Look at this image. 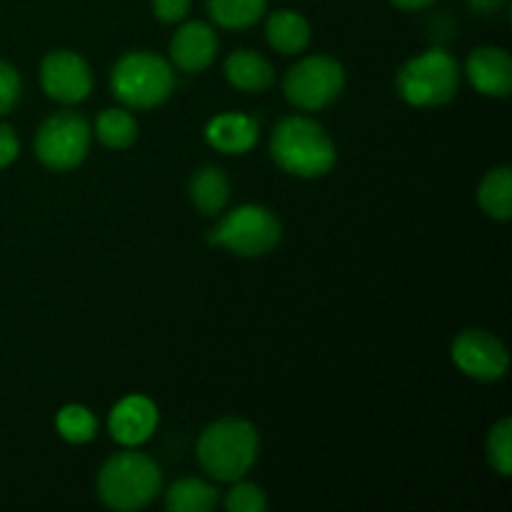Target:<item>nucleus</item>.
Wrapping results in <instances>:
<instances>
[{"mask_svg":"<svg viewBox=\"0 0 512 512\" xmlns=\"http://www.w3.org/2000/svg\"><path fill=\"white\" fill-rule=\"evenodd\" d=\"M163 485V473L153 458L135 450H123L105 460L98 473V495L110 510H140L155 500Z\"/></svg>","mask_w":512,"mask_h":512,"instance_id":"3","label":"nucleus"},{"mask_svg":"<svg viewBox=\"0 0 512 512\" xmlns=\"http://www.w3.org/2000/svg\"><path fill=\"white\" fill-rule=\"evenodd\" d=\"M225 78L243 93H263L273 85L275 70L255 50H235L225 60Z\"/></svg>","mask_w":512,"mask_h":512,"instance_id":"15","label":"nucleus"},{"mask_svg":"<svg viewBox=\"0 0 512 512\" xmlns=\"http://www.w3.org/2000/svg\"><path fill=\"white\" fill-rule=\"evenodd\" d=\"M458 85V63L443 48H430L420 53L418 58H410L395 78L400 98L410 105H418V108L450 103L458 93Z\"/></svg>","mask_w":512,"mask_h":512,"instance_id":"5","label":"nucleus"},{"mask_svg":"<svg viewBox=\"0 0 512 512\" xmlns=\"http://www.w3.org/2000/svg\"><path fill=\"white\" fill-rule=\"evenodd\" d=\"M265 38L278 53H303L310 43V25L295 10H275L265 23Z\"/></svg>","mask_w":512,"mask_h":512,"instance_id":"16","label":"nucleus"},{"mask_svg":"<svg viewBox=\"0 0 512 512\" xmlns=\"http://www.w3.org/2000/svg\"><path fill=\"white\" fill-rule=\"evenodd\" d=\"M55 428L68 443L83 445L90 443L98 433V420L85 405H65L55 418Z\"/></svg>","mask_w":512,"mask_h":512,"instance_id":"22","label":"nucleus"},{"mask_svg":"<svg viewBox=\"0 0 512 512\" xmlns=\"http://www.w3.org/2000/svg\"><path fill=\"white\" fill-rule=\"evenodd\" d=\"M270 158L295 178H320L333 170L338 153L323 125L303 115H288L270 135Z\"/></svg>","mask_w":512,"mask_h":512,"instance_id":"1","label":"nucleus"},{"mask_svg":"<svg viewBox=\"0 0 512 512\" xmlns=\"http://www.w3.org/2000/svg\"><path fill=\"white\" fill-rule=\"evenodd\" d=\"M258 430L240 418H223L200 433L198 460L210 478L235 483L245 478L258 458Z\"/></svg>","mask_w":512,"mask_h":512,"instance_id":"2","label":"nucleus"},{"mask_svg":"<svg viewBox=\"0 0 512 512\" xmlns=\"http://www.w3.org/2000/svg\"><path fill=\"white\" fill-rule=\"evenodd\" d=\"M488 460L500 475L512 473V420L503 418L488 435Z\"/></svg>","mask_w":512,"mask_h":512,"instance_id":"23","label":"nucleus"},{"mask_svg":"<svg viewBox=\"0 0 512 512\" xmlns=\"http://www.w3.org/2000/svg\"><path fill=\"white\" fill-rule=\"evenodd\" d=\"M503 3L505 0H468L470 8H475L478 13H495Z\"/></svg>","mask_w":512,"mask_h":512,"instance_id":"28","label":"nucleus"},{"mask_svg":"<svg viewBox=\"0 0 512 512\" xmlns=\"http://www.w3.org/2000/svg\"><path fill=\"white\" fill-rule=\"evenodd\" d=\"M453 360L468 378L493 383L508 373L510 355L488 330H463L453 343Z\"/></svg>","mask_w":512,"mask_h":512,"instance_id":"9","label":"nucleus"},{"mask_svg":"<svg viewBox=\"0 0 512 512\" xmlns=\"http://www.w3.org/2000/svg\"><path fill=\"white\" fill-rule=\"evenodd\" d=\"M90 125L78 113H53L35 135V155L40 163L55 173L78 168L88 155Z\"/></svg>","mask_w":512,"mask_h":512,"instance_id":"8","label":"nucleus"},{"mask_svg":"<svg viewBox=\"0 0 512 512\" xmlns=\"http://www.w3.org/2000/svg\"><path fill=\"white\" fill-rule=\"evenodd\" d=\"M228 175L215 165H205L190 178V200L203 215H218L228 205Z\"/></svg>","mask_w":512,"mask_h":512,"instance_id":"17","label":"nucleus"},{"mask_svg":"<svg viewBox=\"0 0 512 512\" xmlns=\"http://www.w3.org/2000/svg\"><path fill=\"white\" fill-rule=\"evenodd\" d=\"M190 0H153L155 18L163 23H180L188 15Z\"/></svg>","mask_w":512,"mask_h":512,"instance_id":"26","label":"nucleus"},{"mask_svg":"<svg viewBox=\"0 0 512 512\" xmlns=\"http://www.w3.org/2000/svg\"><path fill=\"white\" fill-rule=\"evenodd\" d=\"M18 138H15V130L10 125L0 123V168H8L15 158H18Z\"/></svg>","mask_w":512,"mask_h":512,"instance_id":"27","label":"nucleus"},{"mask_svg":"<svg viewBox=\"0 0 512 512\" xmlns=\"http://www.w3.org/2000/svg\"><path fill=\"white\" fill-rule=\"evenodd\" d=\"M345 88V70L328 55H308L285 73L283 93L300 110H320L340 98Z\"/></svg>","mask_w":512,"mask_h":512,"instance_id":"7","label":"nucleus"},{"mask_svg":"<svg viewBox=\"0 0 512 512\" xmlns=\"http://www.w3.org/2000/svg\"><path fill=\"white\" fill-rule=\"evenodd\" d=\"M40 85L48 98L63 105H75L88 98L93 88V73L73 50H50L40 63Z\"/></svg>","mask_w":512,"mask_h":512,"instance_id":"10","label":"nucleus"},{"mask_svg":"<svg viewBox=\"0 0 512 512\" xmlns=\"http://www.w3.org/2000/svg\"><path fill=\"white\" fill-rule=\"evenodd\" d=\"M390 3L400 10H423L428 5H433L435 0H390Z\"/></svg>","mask_w":512,"mask_h":512,"instance_id":"29","label":"nucleus"},{"mask_svg":"<svg viewBox=\"0 0 512 512\" xmlns=\"http://www.w3.org/2000/svg\"><path fill=\"white\" fill-rule=\"evenodd\" d=\"M280 235L283 228L273 210L263 205H240L210 230L208 243L240 258H260L280 243Z\"/></svg>","mask_w":512,"mask_h":512,"instance_id":"6","label":"nucleus"},{"mask_svg":"<svg viewBox=\"0 0 512 512\" xmlns=\"http://www.w3.org/2000/svg\"><path fill=\"white\" fill-rule=\"evenodd\" d=\"M268 0H208V13L223 28L243 30L258 23Z\"/></svg>","mask_w":512,"mask_h":512,"instance_id":"21","label":"nucleus"},{"mask_svg":"<svg viewBox=\"0 0 512 512\" xmlns=\"http://www.w3.org/2000/svg\"><path fill=\"white\" fill-rule=\"evenodd\" d=\"M110 435L125 448L145 443L158 428V408L145 395H128L110 413Z\"/></svg>","mask_w":512,"mask_h":512,"instance_id":"12","label":"nucleus"},{"mask_svg":"<svg viewBox=\"0 0 512 512\" xmlns=\"http://www.w3.org/2000/svg\"><path fill=\"white\" fill-rule=\"evenodd\" d=\"M110 88L115 98L135 110H148L165 103L175 88L173 68L160 55L148 50L125 53L110 73Z\"/></svg>","mask_w":512,"mask_h":512,"instance_id":"4","label":"nucleus"},{"mask_svg":"<svg viewBox=\"0 0 512 512\" xmlns=\"http://www.w3.org/2000/svg\"><path fill=\"white\" fill-rule=\"evenodd\" d=\"M218 53V35L203 20H190L170 40V58L183 73H203Z\"/></svg>","mask_w":512,"mask_h":512,"instance_id":"13","label":"nucleus"},{"mask_svg":"<svg viewBox=\"0 0 512 512\" xmlns=\"http://www.w3.org/2000/svg\"><path fill=\"white\" fill-rule=\"evenodd\" d=\"M205 138L220 153L243 155L258 143V123L243 113H220L205 128Z\"/></svg>","mask_w":512,"mask_h":512,"instance_id":"14","label":"nucleus"},{"mask_svg":"<svg viewBox=\"0 0 512 512\" xmlns=\"http://www.w3.org/2000/svg\"><path fill=\"white\" fill-rule=\"evenodd\" d=\"M478 203L490 218L508 220L512 215V170L508 165L493 168L478 188Z\"/></svg>","mask_w":512,"mask_h":512,"instance_id":"19","label":"nucleus"},{"mask_svg":"<svg viewBox=\"0 0 512 512\" xmlns=\"http://www.w3.org/2000/svg\"><path fill=\"white\" fill-rule=\"evenodd\" d=\"M218 490L198 478H180L165 493V508L170 512H208L218 505Z\"/></svg>","mask_w":512,"mask_h":512,"instance_id":"18","label":"nucleus"},{"mask_svg":"<svg viewBox=\"0 0 512 512\" xmlns=\"http://www.w3.org/2000/svg\"><path fill=\"white\" fill-rule=\"evenodd\" d=\"M95 135H98L105 148L125 150L138 138V123H135L133 113H128V110L108 108L95 120Z\"/></svg>","mask_w":512,"mask_h":512,"instance_id":"20","label":"nucleus"},{"mask_svg":"<svg viewBox=\"0 0 512 512\" xmlns=\"http://www.w3.org/2000/svg\"><path fill=\"white\" fill-rule=\"evenodd\" d=\"M225 508L230 512H263L268 508L265 493L253 483H243V478L235 480L230 493L225 495Z\"/></svg>","mask_w":512,"mask_h":512,"instance_id":"24","label":"nucleus"},{"mask_svg":"<svg viewBox=\"0 0 512 512\" xmlns=\"http://www.w3.org/2000/svg\"><path fill=\"white\" fill-rule=\"evenodd\" d=\"M20 90H23V83H20L18 70L0 60V115L10 113L18 105Z\"/></svg>","mask_w":512,"mask_h":512,"instance_id":"25","label":"nucleus"},{"mask_svg":"<svg viewBox=\"0 0 512 512\" xmlns=\"http://www.w3.org/2000/svg\"><path fill=\"white\" fill-rule=\"evenodd\" d=\"M468 80L480 95L488 98H508L512 90V58L505 48L483 45L470 53L465 65Z\"/></svg>","mask_w":512,"mask_h":512,"instance_id":"11","label":"nucleus"}]
</instances>
